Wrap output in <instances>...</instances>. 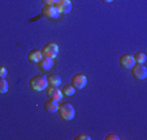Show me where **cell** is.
I'll return each instance as SVG.
<instances>
[{
    "label": "cell",
    "instance_id": "8992f818",
    "mask_svg": "<svg viewBox=\"0 0 147 140\" xmlns=\"http://www.w3.org/2000/svg\"><path fill=\"white\" fill-rule=\"evenodd\" d=\"M70 84L76 88V89H83L87 85V77L83 73H76L70 80Z\"/></svg>",
    "mask_w": 147,
    "mask_h": 140
},
{
    "label": "cell",
    "instance_id": "7c38bea8",
    "mask_svg": "<svg viewBox=\"0 0 147 140\" xmlns=\"http://www.w3.org/2000/svg\"><path fill=\"white\" fill-rule=\"evenodd\" d=\"M43 107L45 110L48 113V114H53V113L57 111V107H59V102L52 100V98H48L47 101L43 104Z\"/></svg>",
    "mask_w": 147,
    "mask_h": 140
},
{
    "label": "cell",
    "instance_id": "9c48e42d",
    "mask_svg": "<svg viewBox=\"0 0 147 140\" xmlns=\"http://www.w3.org/2000/svg\"><path fill=\"white\" fill-rule=\"evenodd\" d=\"M55 5L57 7L60 14H68L72 11V1L70 0H57Z\"/></svg>",
    "mask_w": 147,
    "mask_h": 140
},
{
    "label": "cell",
    "instance_id": "277c9868",
    "mask_svg": "<svg viewBox=\"0 0 147 140\" xmlns=\"http://www.w3.org/2000/svg\"><path fill=\"white\" fill-rule=\"evenodd\" d=\"M130 71H131L133 77L137 79V80H144V79L147 77V68L144 67V64L136 63V64L130 68Z\"/></svg>",
    "mask_w": 147,
    "mask_h": 140
},
{
    "label": "cell",
    "instance_id": "9a60e30c",
    "mask_svg": "<svg viewBox=\"0 0 147 140\" xmlns=\"http://www.w3.org/2000/svg\"><path fill=\"white\" fill-rule=\"evenodd\" d=\"M61 92H63V94H64V96L70 97V96H74L76 94V88L73 87L72 84H67V85H64V87H63Z\"/></svg>",
    "mask_w": 147,
    "mask_h": 140
},
{
    "label": "cell",
    "instance_id": "ffe728a7",
    "mask_svg": "<svg viewBox=\"0 0 147 140\" xmlns=\"http://www.w3.org/2000/svg\"><path fill=\"white\" fill-rule=\"evenodd\" d=\"M56 1H57V0H42L43 5H45V4H56Z\"/></svg>",
    "mask_w": 147,
    "mask_h": 140
},
{
    "label": "cell",
    "instance_id": "ba28073f",
    "mask_svg": "<svg viewBox=\"0 0 147 140\" xmlns=\"http://www.w3.org/2000/svg\"><path fill=\"white\" fill-rule=\"evenodd\" d=\"M119 63L124 70H130V68L136 64L133 55H130V54H124V55H121L119 59Z\"/></svg>",
    "mask_w": 147,
    "mask_h": 140
},
{
    "label": "cell",
    "instance_id": "52a82bcc",
    "mask_svg": "<svg viewBox=\"0 0 147 140\" xmlns=\"http://www.w3.org/2000/svg\"><path fill=\"white\" fill-rule=\"evenodd\" d=\"M46 90H47V96L48 98H52V100H55V101L60 102L61 100H63V92H61V89L59 87H52V85H48L47 88H46Z\"/></svg>",
    "mask_w": 147,
    "mask_h": 140
},
{
    "label": "cell",
    "instance_id": "e0dca14e",
    "mask_svg": "<svg viewBox=\"0 0 147 140\" xmlns=\"http://www.w3.org/2000/svg\"><path fill=\"white\" fill-rule=\"evenodd\" d=\"M74 139L76 140H90L91 137H90L89 135H86V134H80V135H77Z\"/></svg>",
    "mask_w": 147,
    "mask_h": 140
},
{
    "label": "cell",
    "instance_id": "30bf717a",
    "mask_svg": "<svg viewBox=\"0 0 147 140\" xmlns=\"http://www.w3.org/2000/svg\"><path fill=\"white\" fill-rule=\"evenodd\" d=\"M53 59L52 58H47V56H43V58L39 60L38 63V68L42 72H48L51 68L53 67Z\"/></svg>",
    "mask_w": 147,
    "mask_h": 140
},
{
    "label": "cell",
    "instance_id": "5b68a950",
    "mask_svg": "<svg viewBox=\"0 0 147 140\" xmlns=\"http://www.w3.org/2000/svg\"><path fill=\"white\" fill-rule=\"evenodd\" d=\"M42 54H43V56L55 59L59 54V46L56 45L55 42H48L47 45L43 46V48H42Z\"/></svg>",
    "mask_w": 147,
    "mask_h": 140
},
{
    "label": "cell",
    "instance_id": "6da1fadb",
    "mask_svg": "<svg viewBox=\"0 0 147 140\" xmlns=\"http://www.w3.org/2000/svg\"><path fill=\"white\" fill-rule=\"evenodd\" d=\"M57 113L63 121H72L73 118L76 117V109L69 102H64V104L59 105Z\"/></svg>",
    "mask_w": 147,
    "mask_h": 140
},
{
    "label": "cell",
    "instance_id": "2e32d148",
    "mask_svg": "<svg viewBox=\"0 0 147 140\" xmlns=\"http://www.w3.org/2000/svg\"><path fill=\"white\" fill-rule=\"evenodd\" d=\"M8 81L5 80V77H0V94H5L8 92Z\"/></svg>",
    "mask_w": 147,
    "mask_h": 140
},
{
    "label": "cell",
    "instance_id": "44dd1931",
    "mask_svg": "<svg viewBox=\"0 0 147 140\" xmlns=\"http://www.w3.org/2000/svg\"><path fill=\"white\" fill-rule=\"evenodd\" d=\"M102 1H103V3H107V4H108V3H112L113 0H102Z\"/></svg>",
    "mask_w": 147,
    "mask_h": 140
},
{
    "label": "cell",
    "instance_id": "d6986e66",
    "mask_svg": "<svg viewBox=\"0 0 147 140\" xmlns=\"http://www.w3.org/2000/svg\"><path fill=\"white\" fill-rule=\"evenodd\" d=\"M119 139H120V136L116 134H109L106 136V140H119Z\"/></svg>",
    "mask_w": 147,
    "mask_h": 140
},
{
    "label": "cell",
    "instance_id": "7a4b0ae2",
    "mask_svg": "<svg viewBox=\"0 0 147 140\" xmlns=\"http://www.w3.org/2000/svg\"><path fill=\"white\" fill-rule=\"evenodd\" d=\"M30 88L34 92H43L46 88L48 87V81H47V76L45 75H36L34 76L30 80Z\"/></svg>",
    "mask_w": 147,
    "mask_h": 140
},
{
    "label": "cell",
    "instance_id": "5bb4252c",
    "mask_svg": "<svg viewBox=\"0 0 147 140\" xmlns=\"http://www.w3.org/2000/svg\"><path fill=\"white\" fill-rule=\"evenodd\" d=\"M133 58H134V62L139 63V64H144V63H146V60H147L146 54L142 53V51H138V53H136L133 55Z\"/></svg>",
    "mask_w": 147,
    "mask_h": 140
},
{
    "label": "cell",
    "instance_id": "ac0fdd59",
    "mask_svg": "<svg viewBox=\"0 0 147 140\" xmlns=\"http://www.w3.org/2000/svg\"><path fill=\"white\" fill-rule=\"evenodd\" d=\"M7 75H8V70H7V67L0 66V77H7Z\"/></svg>",
    "mask_w": 147,
    "mask_h": 140
},
{
    "label": "cell",
    "instance_id": "3957f363",
    "mask_svg": "<svg viewBox=\"0 0 147 140\" xmlns=\"http://www.w3.org/2000/svg\"><path fill=\"white\" fill-rule=\"evenodd\" d=\"M42 16L47 17L50 20H56L60 17V12L55 4H45L42 8Z\"/></svg>",
    "mask_w": 147,
    "mask_h": 140
},
{
    "label": "cell",
    "instance_id": "4fadbf2b",
    "mask_svg": "<svg viewBox=\"0 0 147 140\" xmlns=\"http://www.w3.org/2000/svg\"><path fill=\"white\" fill-rule=\"evenodd\" d=\"M47 81L48 85H52V87H60L61 85V77L57 73H50L47 76Z\"/></svg>",
    "mask_w": 147,
    "mask_h": 140
},
{
    "label": "cell",
    "instance_id": "8fae6325",
    "mask_svg": "<svg viewBox=\"0 0 147 140\" xmlns=\"http://www.w3.org/2000/svg\"><path fill=\"white\" fill-rule=\"evenodd\" d=\"M42 58H43L42 50H38V48H33V50H30L28 54V60L30 63H34V64H38Z\"/></svg>",
    "mask_w": 147,
    "mask_h": 140
}]
</instances>
